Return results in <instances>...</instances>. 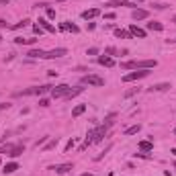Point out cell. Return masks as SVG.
<instances>
[{
	"mask_svg": "<svg viewBox=\"0 0 176 176\" xmlns=\"http://www.w3.org/2000/svg\"><path fill=\"white\" fill-rule=\"evenodd\" d=\"M47 19H55V10L51 6H47Z\"/></svg>",
	"mask_w": 176,
	"mask_h": 176,
	"instance_id": "obj_28",
	"label": "cell"
},
{
	"mask_svg": "<svg viewBox=\"0 0 176 176\" xmlns=\"http://www.w3.org/2000/svg\"><path fill=\"white\" fill-rule=\"evenodd\" d=\"M149 76V70H135V72H131V74H125L123 76V82H135V80H141Z\"/></svg>",
	"mask_w": 176,
	"mask_h": 176,
	"instance_id": "obj_1",
	"label": "cell"
},
{
	"mask_svg": "<svg viewBox=\"0 0 176 176\" xmlns=\"http://www.w3.org/2000/svg\"><path fill=\"white\" fill-rule=\"evenodd\" d=\"M55 145H57V137H55V139H49V141L45 143V152H47V149H55Z\"/></svg>",
	"mask_w": 176,
	"mask_h": 176,
	"instance_id": "obj_26",
	"label": "cell"
},
{
	"mask_svg": "<svg viewBox=\"0 0 176 176\" xmlns=\"http://www.w3.org/2000/svg\"><path fill=\"white\" fill-rule=\"evenodd\" d=\"M10 0H0V6H4V4H8Z\"/></svg>",
	"mask_w": 176,
	"mask_h": 176,
	"instance_id": "obj_39",
	"label": "cell"
},
{
	"mask_svg": "<svg viewBox=\"0 0 176 176\" xmlns=\"http://www.w3.org/2000/svg\"><path fill=\"white\" fill-rule=\"evenodd\" d=\"M139 149H141V152H152V149H154V143L152 141H139Z\"/></svg>",
	"mask_w": 176,
	"mask_h": 176,
	"instance_id": "obj_21",
	"label": "cell"
},
{
	"mask_svg": "<svg viewBox=\"0 0 176 176\" xmlns=\"http://www.w3.org/2000/svg\"><path fill=\"white\" fill-rule=\"evenodd\" d=\"M135 92H139V88H131V90H127V92H125V98H129V96H133Z\"/></svg>",
	"mask_w": 176,
	"mask_h": 176,
	"instance_id": "obj_27",
	"label": "cell"
},
{
	"mask_svg": "<svg viewBox=\"0 0 176 176\" xmlns=\"http://www.w3.org/2000/svg\"><path fill=\"white\" fill-rule=\"evenodd\" d=\"M135 2H141V0H135Z\"/></svg>",
	"mask_w": 176,
	"mask_h": 176,
	"instance_id": "obj_43",
	"label": "cell"
},
{
	"mask_svg": "<svg viewBox=\"0 0 176 176\" xmlns=\"http://www.w3.org/2000/svg\"><path fill=\"white\" fill-rule=\"evenodd\" d=\"M14 170H19V164H16V162H10V164H6V166H4V174H13Z\"/></svg>",
	"mask_w": 176,
	"mask_h": 176,
	"instance_id": "obj_20",
	"label": "cell"
},
{
	"mask_svg": "<svg viewBox=\"0 0 176 176\" xmlns=\"http://www.w3.org/2000/svg\"><path fill=\"white\" fill-rule=\"evenodd\" d=\"M84 111H86V105H78V107H74V111H72V117H80Z\"/></svg>",
	"mask_w": 176,
	"mask_h": 176,
	"instance_id": "obj_23",
	"label": "cell"
},
{
	"mask_svg": "<svg viewBox=\"0 0 176 176\" xmlns=\"http://www.w3.org/2000/svg\"><path fill=\"white\" fill-rule=\"evenodd\" d=\"M0 41H2V37H0Z\"/></svg>",
	"mask_w": 176,
	"mask_h": 176,
	"instance_id": "obj_44",
	"label": "cell"
},
{
	"mask_svg": "<svg viewBox=\"0 0 176 176\" xmlns=\"http://www.w3.org/2000/svg\"><path fill=\"white\" fill-rule=\"evenodd\" d=\"M129 33L133 35V37H139V39H145V31H143V29H139L137 25H131V27H129Z\"/></svg>",
	"mask_w": 176,
	"mask_h": 176,
	"instance_id": "obj_10",
	"label": "cell"
},
{
	"mask_svg": "<svg viewBox=\"0 0 176 176\" xmlns=\"http://www.w3.org/2000/svg\"><path fill=\"white\" fill-rule=\"evenodd\" d=\"M60 29H61V31H72V33H78V31H80L76 25H72V23H68V20H66V23H61Z\"/></svg>",
	"mask_w": 176,
	"mask_h": 176,
	"instance_id": "obj_16",
	"label": "cell"
},
{
	"mask_svg": "<svg viewBox=\"0 0 176 176\" xmlns=\"http://www.w3.org/2000/svg\"><path fill=\"white\" fill-rule=\"evenodd\" d=\"M148 29H149V31H164V25H162V23H156V20H152V23H148Z\"/></svg>",
	"mask_w": 176,
	"mask_h": 176,
	"instance_id": "obj_18",
	"label": "cell"
},
{
	"mask_svg": "<svg viewBox=\"0 0 176 176\" xmlns=\"http://www.w3.org/2000/svg\"><path fill=\"white\" fill-rule=\"evenodd\" d=\"M168 88H170V82H160V84L149 86V92H164V90H168Z\"/></svg>",
	"mask_w": 176,
	"mask_h": 176,
	"instance_id": "obj_9",
	"label": "cell"
},
{
	"mask_svg": "<svg viewBox=\"0 0 176 176\" xmlns=\"http://www.w3.org/2000/svg\"><path fill=\"white\" fill-rule=\"evenodd\" d=\"M0 27H2V29L6 27V20H4V19H0Z\"/></svg>",
	"mask_w": 176,
	"mask_h": 176,
	"instance_id": "obj_38",
	"label": "cell"
},
{
	"mask_svg": "<svg viewBox=\"0 0 176 176\" xmlns=\"http://www.w3.org/2000/svg\"><path fill=\"white\" fill-rule=\"evenodd\" d=\"M49 141V139H47V137H41V139H39V141H37V148H39V145H43V143H47Z\"/></svg>",
	"mask_w": 176,
	"mask_h": 176,
	"instance_id": "obj_32",
	"label": "cell"
},
{
	"mask_svg": "<svg viewBox=\"0 0 176 176\" xmlns=\"http://www.w3.org/2000/svg\"><path fill=\"white\" fill-rule=\"evenodd\" d=\"M96 53H98V49H96V47H90V49H88V55H96Z\"/></svg>",
	"mask_w": 176,
	"mask_h": 176,
	"instance_id": "obj_33",
	"label": "cell"
},
{
	"mask_svg": "<svg viewBox=\"0 0 176 176\" xmlns=\"http://www.w3.org/2000/svg\"><path fill=\"white\" fill-rule=\"evenodd\" d=\"M23 152H25V145L20 143V145H14V148L10 149V152H8V156H10V158H16V156H20Z\"/></svg>",
	"mask_w": 176,
	"mask_h": 176,
	"instance_id": "obj_14",
	"label": "cell"
},
{
	"mask_svg": "<svg viewBox=\"0 0 176 176\" xmlns=\"http://www.w3.org/2000/svg\"><path fill=\"white\" fill-rule=\"evenodd\" d=\"M82 84H88V86H105V80L101 76H94V74H88V76H82Z\"/></svg>",
	"mask_w": 176,
	"mask_h": 176,
	"instance_id": "obj_2",
	"label": "cell"
},
{
	"mask_svg": "<svg viewBox=\"0 0 176 176\" xmlns=\"http://www.w3.org/2000/svg\"><path fill=\"white\" fill-rule=\"evenodd\" d=\"M98 14H101L98 8H90V10H84V13H82V19L90 20V19H94V16H98Z\"/></svg>",
	"mask_w": 176,
	"mask_h": 176,
	"instance_id": "obj_12",
	"label": "cell"
},
{
	"mask_svg": "<svg viewBox=\"0 0 176 176\" xmlns=\"http://www.w3.org/2000/svg\"><path fill=\"white\" fill-rule=\"evenodd\" d=\"M108 6H129V8H135L137 2H131V0H111Z\"/></svg>",
	"mask_w": 176,
	"mask_h": 176,
	"instance_id": "obj_6",
	"label": "cell"
},
{
	"mask_svg": "<svg viewBox=\"0 0 176 176\" xmlns=\"http://www.w3.org/2000/svg\"><path fill=\"white\" fill-rule=\"evenodd\" d=\"M82 176H92V174H82Z\"/></svg>",
	"mask_w": 176,
	"mask_h": 176,
	"instance_id": "obj_41",
	"label": "cell"
},
{
	"mask_svg": "<svg viewBox=\"0 0 176 176\" xmlns=\"http://www.w3.org/2000/svg\"><path fill=\"white\" fill-rule=\"evenodd\" d=\"M115 37H119V39H131L133 35L129 31H125V29H115Z\"/></svg>",
	"mask_w": 176,
	"mask_h": 176,
	"instance_id": "obj_15",
	"label": "cell"
},
{
	"mask_svg": "<svg viewBox=\"0 0 176 176\" xmlns=\"http://www.w3.org/2000/svg\"><path fill=\"white\" fill-rule=\"evenodd\" d=\"M156 66H158L156 60H141V61H135V68H137V70H152V68H156Z\"/></svg>",
	"mask_w": 176,
	"mask_h": 176,
	"instance_id": "obj_5",
	"label": "cell"
},
{
	"mask_svg": "<svg viewBox=\"0 0 176 176\" xmlns=\"http://www.w3.org/2000/svg\"><path fill=\"white\" fill-rule=\"evenodd\" d=\"M74 168V164H60V166H51V168L49 170H55V172H57V174H66V172H70V170Z\"/></svg>",
	"mask_w": 176,
	"mask_h": 176,
	"instance_id": "obj_7",
	"label": "cell"
},
{
	"mask_svg": "<svg viewBox=\"0 0 176 176\" xmlns=\"http://www.w3.org/2000/svg\"><path fill=\"white\" fill-rule=\"evenodd\" d=\"M35 41L37 39H23V37H16L14 43H16V45H31V43H35Z\"/></svg>",
	"mask_w": 176,
	"mask_h": 176,
	"instance_id": "obj_22",
	"label": "cell"
},
{
	"mask_svg": "<svg viewBox=\"0 0 176 176\" xmlns=\"http://www.w3.org/2000/svg\"><path fill=\"white\" fill-rule=\"evenodd\" d=\"M170 154H174V156H176V148H172V149H170Z\"/></svg>",
	"mask_w": 176,
	"mask_h": 176,
	"instance_id": "obj_40",
	"label": "cell"
},
{
	"mask_svg": "<svg viewBox=\"0 0 176 176\" xmlns=\"http://www.w3.org/2000/svg\"><path fill=\"white\" fill-rule=\"evenodd\" d=\"M174 133H176V129H174Z\"/></svg>",
	"mask_w": 176,
	"mask_h": 176,
	"instance_id": "obj_45",
	"label": "cell"
},
{
	"mask_svg": "<svg viewBox=\"0 0 176 176\" xmlns=\"http://www.w3.org/2000/svg\"><path fill=\"white\" fill-rule=\"evenodd\" d=\"M98 64H101V66H107V68H113V66H115V60H113L111 55H101V57H98Z\"/></svg>",
	"mask_w": 176,
	"mask_h": 176,
	"instance_id": "obj_11",
	"label": "cell"
},
{
	"mask_svg": "<svg viewBox=\"0 0 176 176\" xmlns=\"http://www.w3.org/2000/svg\"><path fill=\"white\" fill-rule=\"evenodd\" d=\"M154 8H158V10H164V8H168V4H154Z\"/></svg>",
	"mask_w": 176,
	"mask_h": 176,
	"instance_id": "obj_34",
	"label": "cell"
},
{
	"mask_svg": "<svg viewBox=\"0 0 176 176\" xmlns=\"http://www.w3.org/2000/svg\"><path fill=\"white\" fill-rule=\"evenodd\" d=\"M68 92H70V86H68V84H60V86H53V88H51V96H53V98L66 96Z\"/></svg>",
	"mask_w": 176,
	"mask_h": 176,
	"instance_id": "obj_4",
	"label": "cell"
},
{
	"mask_svg": "<svg viewBox=\"0 0 176 176\" xmlns=\"http://www.w3.org/2000/svg\"><path fill=\"white\" fill-rule=\"evenodd\" d=\"M68 53V49L66 47H55L51 51H45V57L43 60H55V57H64V55Z\"/></svg>",
	"mask_w": 176,
	"mask_h": 176,
	"instance_id": "obj_3",
	"label": "cell"
},
{
	"mask_svg": "<svg viewBox=\"0 0 176 176\" xmlns=\"http://www.w3.org/2000/svg\"><path fill=\"white\" fill-rule=\"evenodd\" d=\"M33 31H35V35H41V33H43V29H41L39 25H33Z\"/></svg>",
	"mask_w": 176,
	"mask_h": 176,
	"instance_id": "obj_30",
	"label": "cell"
},
{
	"mask_svg": "<svg viewBox=\"0 0 176 176\" xmlns=\"http://www.w3.org/2000/svg\"><path fill=\"white\" fill-rule=\"evenodd\" d=\"M10 105H6V102H0V111H4V108H8Z\"/></svg>",
	"mask_w": 176,
	"mask_h": 176,
	"instance_id": "obj_37",
	"label": "cell"
},
{
	"mask_svg": "<svg viewBox=\"0 0 176 176\" xmlns=\"http://www.w3.org/2000/svg\"><path fill=\"white\" fill-rule=\"evenodd\" d=\"M39 105H41V107H47V105H49V101H47V98H41V101H39Z\"/></svg>",
	"mask_w": 176,
	"mask_h": 176,
	"instance_id": "obj_35",
	"label": "cell"
},
{
	"mask_svg": "<svg viewBox=\"0 0 176 176\" xmlns=\"http://www.w3.org/2000/svg\"><path fill=\"white\" fill-rule=\"evenodd\" d=\"M105 19H115V13H105Z\"/></svg>",
	"mask_w": 176,
	"mask_h": 176,
	"instance_id": "obj_36",
	"label": "cell"
},
{
	"mask_svg": "<svg viewBox=\"0 0 176 176\" xmlns=\"http://www.w3.org/2000/svg\"><path fill=\"white\" fill-rule=\"evenodd\" d=\"M29 57H45V51L43 49H29Z\"/></svg>",
	"mask_w": 176,
	"mask_h": 176,
	"instance_id": "obj_19",
	"label": "cell"
},
{
	"mask_svg": "<svg viewBox=\"0 0 176 176\" xmlns=\"http://www.w3.org/2000/svg\"><path fill=\"white\" fill-rule=\"evenodd\" d=\"M139 129H141L139 123H137V125H131V127L125 129V135H135V133H139Z\"/></svg>",
	"mask_w": 176,
	"mask_h": 176,
	"instance_id": "obj_17",
	"label": "cell"
},
{
	"mask_svg": "<svg viewBox=\"0 0 176 176\" xmlns=\"http://www.w3.org/2000/svg\"><path fill=\"white\" fill-rule=\"evenodd\" d=\"M72 148H74V139H70V141L66 143V152H70V149H72Z\"/></svg>",
	"mask_w": 176,
	"mask_h": 176,
	"instance_id": "obj_31",
	"label": "cell"
},
{
	"mask_svg": "<svg viewBox=\"0 0 176 176\" xmlns=\"http://www.w3.org/2000/svg\"><path fill=\"white\" fill-rule=\"evenodd\" d=\"M39 27L43 29V31H47V33H55V27L51 23H47L45 19H39Z\"/></svg>",
	"mask_w": 176,
	"mask_h": 176,
	"instance_id": "obj_13",
	"label": "cell"
},
{
	"mask_svg": "<svg viewBox=\"0 0 176 176\" xmlns=\"http://www.w3.org/2000/svg\"><path fill=\"white\" fill-rule=\"evenodd\" d=\"M29 23H31V20L25 19V20H20V23H16V25H13V29H14V31H19V29H25V27L29 25Z\"/></svg>",
	"mask_w": 176,
	"mask_h": 176,
	"instance_id": "obj_25",
	"label": "cell"
},
{
	"mask_svg": "<svg viewBox=\"0 0 176 176\" xmlns=\"http://www.w3.org/2000/svg\"><path fill=\"white\" fill-rule=\"evenodd\" d=\"M82 90H84V88H82V86L74 88V90H72V88H70V92H68V94H66V96H64V98H72V96H76V94H80Z\"/></svg>",
	"mask_w": 176,
	"mask_h": 176,
	"instance_id": "obj_24",
	"label": "cell"
},
{
	"mask_svg": "<svg viewBox=\"0 0 176 176\" xmlns=\"http://www.w3.org/2000/svg\"><path fill=\"white\" fill-rule=\"evenodd\" d=\"M148 10H143V8H133V13H131V16H133V20H143L148 19Z\"/></svg>",
	"mask_w": 176,
	"mask_h": 176,
	"instance_id": "obj_8",
	"label": "cell"
},
{
	"mask_svg": "<svg viewBox=\"0 0 176 176\" xmlns=\"http://www.w3.org/2000/svg\"><path fill=\"white\" fill-rule=\"evenodd\" d=\"M105 51H107L108 55H115V53H119V51H117L115 47H107V49H105Z\"/></svg>",
	"mask_w": 176,
	"mask_h": 176,
	"instance_id": "obj_29",
	"label": "cell"
},
{
	"mask_svg": "<svg viewBox=\"0 0 176 176\" xmlns=\"http://www.w3.org/2000/svg\"><path fill=\"white\" fill-rule=\"evenodd\" d=\"M172 20H174V23H176V16H174V19H172Z\"/></svg>",
	"mask_w": 176,
	"mask_h": 176,
	"instance_id": "obj_42",
	"label": "cell"
}]
</instances>
